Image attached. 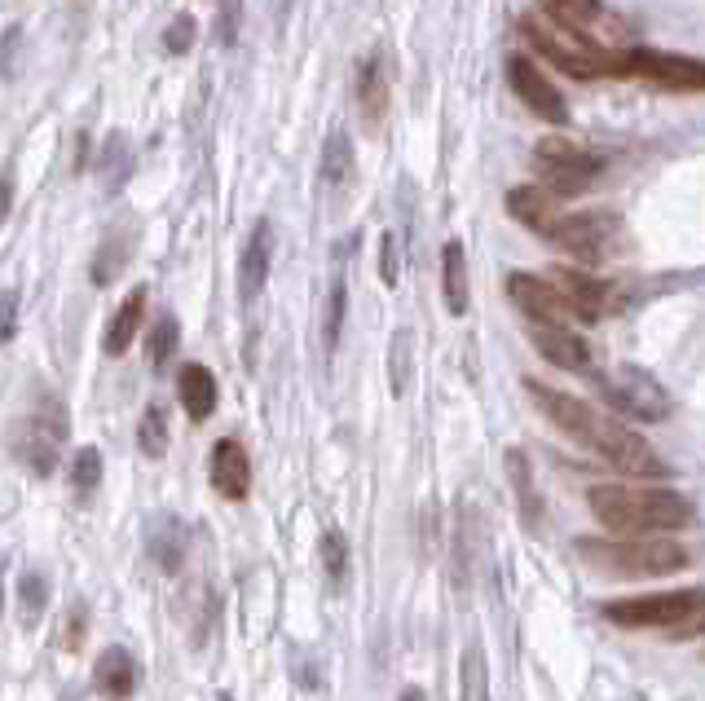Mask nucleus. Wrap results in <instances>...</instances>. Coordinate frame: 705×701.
I'll return each instance as SVG.
<instances>
[{
	"instance_id": "nucleus-1",
	"label": "nucleus",
	"mask_w": 705,
	"mask_h": 701,
	"mask_svg": "<svg viewBox=\"0 0 705 701\" xmlns=\"http://www.w3.org/2000/svg\"><path fill=\"white\" fill-rule=\"evenodd\" d=\"M525 393L534 398L538 415H542L551 429H560L569 442H578L582 450H591V455L604 459L608 468H617V472H626V477H665V459H661L630 424H622V420L586 407V402L573 398V393L547 389V385H538V380H525Z\"/></svg>"
},
{
	"instance_id": "nucleus-2",
	"label": "nucleus",
	"mask_w": 705,
	"mask_h": 701,
	"mask_svg": "<svg viewBox=\"0 0 705 701\" xmlns=\"http://www.w3.org/2000/svg\"><path fill=\"white\" fill-rule=\"evenodd\" d=\"M586 508L613 534H674L687 530L696 508L679 490H644V486H591Z\"/></svg>"
},
{
	"instance_id": "nucleus-3",
	"label": "nucleus",
	"mask_w": 705,
	"mask_h": 701,
	"mask_svg": "<svg viewBox=\"0 0 705 701\" xmlns=\"http://www.w3.org/2000/svg\"><path fill=\"white\" fill-rule=\"evenodd\" d=\"M578 556L604 578H665L687 569V547L665 534H617V538H578Z\"/></svg>"
},
{
	"instance_id": "nucleus-4",
	"label": "nucleus",
	"mask_w": 705,
	"mask_h": 701,
	"mask_svg": "<svg viewBox=\"0 0 705 701\" xmlns=\"http://www.w3.org/2000/svg\"><path fill=\"white\" fill-rule=\"evenodd\" d=\"M521 36H525V45H529L538 58H547V63H551L560 76H569V80H604V76H617V54H613V49H604L595 36H578V32L551 23L547 14L521 19Z\"/></svg>"
},
{
	"instance_id": "nucleus-5",
	"label": "nucleus",
	"mask_w": 705,
	"mask_h": 701,
	"mask_svg": "<svg viewBox=\"0 0 705 701\" xmlns=\"http://www.w3.org/2000/svg\"><path fill=\"white\" fill-rule=\"evenodd\" d=\"M604 617L630 631H661L670 639H692L705 631V591H652V596H630V600H608Z\"/></svg>"
},
{
	"instance_id": "nucleus-6",
	"label": "nucleus",
	"mask_w": 705,
	"mask_h": 701,
	"mask_svg": "<svg viewBox=\"0 0 705 701\" xmlns=\"http://www.w3.org/2000/svg\"><path fill=\"white\" fill-rule=\"evenodd\" d=\"M534 173H538V181L547 186V190H556L560 199H573V194H582L600 173H604V159L595 155V151H586L582 142H573V137H542L538 146H534Z\"/></svg>"
},
{
	"instance_id": "nucleus-7",
	"label": "nucleus",
	"mask_w": 705,
	"mask_h": 701,
	"mask_svg": "<svg viewBox=\"0 0 705 701\" xmlns=\"http://www.w3.org/2000/svg\"><path fill=\"white\" fill-rule=\"evenodd\" d=\"M542 243L560 247L564 256H573L582 265H604L622 247V221L613 212H591V208L586 212H569L564 208Z\"/></svg>"
},
{
	"instance_id": "nucleus-8",
	"label": "nucleus",
	"mask_w": 705,
	"mask_h": 701,
	"mask_svg": "<svg viewBox=\"0 0 705 701\" xmlns=\"http://www.w3.org/2000/svg\"><path fill=\"white\" fill-rule=\"evenodd\" d=\"M617 76L644 80L665 93H705V58L687 54H661V49H622Z\"/></svg>"
},
{
	"instance_id": "nucleus-9",
	"label": "nucleus",
	"mask_w": 705,
	"mask_h": 701,
	"mask_svg": "<svg viewBox=\"0 0 705 701\" xmlns=\"http://www.w3.org/2000/svg\"><path fill=\"white\" fill-rule=\"evenodd\" d=\"M586 380L600 385V393H604V402L613 411H622V415H630L639 424H661L670 415V393L639 367H617V371H604V376L591 371Z\"/></svg>"
},
{
	"instance_id": "nucleus-10",
	"label": "nucleus",
	"mask_w": 705,
	"mask_h": 701,
	"mask_svg": "<svg viewBox=\"0 0 705 701\" xmlns=\"http://www.w3.org/2000/svg\"><path fill=\"white\" fill-rule=\"evenodd\" d=\"M63 442H67V407L58 398H41V407L32 411L27 420V433H23V464L36 472V477H49L58 468V455H63Z\"/></svg>"
},
{
	"instance_id": "nucleus-11",
	"label": "nucleus",
	"mask_w": 705,
	"mask_h": 701,
	"mask_svg": "<svg viewBox=\"0 0 705 701\" xmlns=\"http://www.w3.org/2000/svg\"><path fill=\"white\" fill-rule=\"evenodd\" d=\"M507 80H512V93L525 102V111H534L542 124H569V102H564V93L538 71V63L534 58H525V54H512L507 58Z\"/></svg>"
},
{
	"instance_id": "nucleus-12",
	"label": "nucleus",
	"mask_w": 705,
	"mask_h": 701,
	"mask_svg": "<svg viewBox=\"0 0 705 701\" xmlns=\"http://www.w3.org/2000/svg\"><path fill=\"white\" fill-rule=\"evenodd\" d=\"M507 296L529 322H569L573 318V309H569L564 291L551 282V274H542V278L538 274H512Z\"/></svg>"
},
{
	"instance_id": "nucleus-13",
	"label": "nucleus",
	"mask_w": 705,
	"mask_h": 701,
	"mask_svg": "<svg viewBox=\"0 0 705 701\" xmlns=\"http://www.w3.org/2000/svg\"><path fill=\"white\" fill-rule=\"evenodd\" d=\"M529 340H534V348H538V354H542L551 367L573 371V376L591 371V348H586V340H582L578 331H569L564 322H529Z\"/></svg>"
},
{
	"instance_id": "nucleus-14",
	"label": "nucleus",
	"mask_w": 705,
	"mask_h": 701,
	"mask_svg": "<svg viewBox=\"0 0 705 701\" xmlns=\"http://www.w3.org/2000/svg\"><path fill=\"white\" fill-rule=\"evenodd\" d=\"M269 269H273V225L260 216L243 243V256H238V296L243 304H251L265 282H269Z\"/></svg>"
},
{
	"instance_id": "nucleus-15",
	"label": "nucleus",
	"mask_w": 705,
	"mask_h": 701,
	"mask_svg": "<svg viewBox=\"0 0 705 701\" xmlns=\"http://www.w3.org/2000/svg\"><path fill=\"white\" fill-rule=\"evenodd\" d=\"M507 212H512V221H521L525 230H534L538 238H547L551 225H556L560 212H564V199H560L556 190H547L542 181H538V186H516V190H507Z\"/></svg>"
},
{
	"instance_id": "nucleus-16",
	"label": "nucleus",
	"mask_w": 705,
	"mask_h": 701,
	"mask_svg": "<svg viewBox=\"0 0 705 701\" xmlns=\"http://www.w3.org/2000/svg\"><path fill=\"white\" fill-rule=\"evenodd\" d=\"M551 282L564 291V300H569V309H573V318L578 322H600L604 318V304H608V282L604 278H595V274H586V269H551Z\"/></svg>"
},
{
	"instance_id": "nucleus-17",
	"label": "nucleus",
	"mask_w": 705,
	"mask_h": 701,
	"mask_svg": "<svg viewBox=\"0 0 705 701\" xmlns=\"http://www.w3.org/2000/svg\"><path fill=\"white\" fill-rule=\"evenodd\" d=\"M208 472H212V490H216L221 499H230V503L247 499V490H251V459H247V450H243L234 437H221V442L212 446Z\"/></svg>"
},
{
	"instance_id": "nucleus-18",
	"label": "nucleus",
	"mask_w": 705,
	"mask_h": 701,
	"mask_svg": "<svg viewBox=\"0 0 705 701\" xmlns=\"http://www.w3.org/2000/svg\"><path fill=\"white\" fill-rule=\"evenodd\" d=\"M93 688L107 697V701H128L137 692V661L124 644H111L102 648L98 666H93Z\"/></svg>"
},
{
	"instance_id": "nucleus-19",
	"label": "nucleus",
	"mask_w": 705,
	"mask_h": 701,
	"mask_svg": "<svg viewBox=\"0 0 705 701\" xmlns=\"http://www.w3.org/2000/svg\"><path fill=\"white\" fill-rule=\"evenodd\" d=\"M177 398H181V411L194 420V424H203V420H212V411H216V376L208 371V367H199V363H186L181 371H177Z\"/></svg>"
},
{
	"instance_id": "nucleus-20",
	"label": "nucleus",
	"mask_w": 705,
	"mask_h": 701,
	"mask_svg": "<svg viewBox=\"0 0 705 701\" xmlns=\"http://www.w3.org/2000/svg\"><path fill=\"white\" fill-rule=\"evenodd\" d=\"M142 318H146V287H133V291L124 296V304L115 309V318H111L107 335H102L107 358H124V354H128V348H133V340H137V326H142Z\"/></svg>"
},
{
	"instance_id": "nucleus-21",
	"label": "nucleus",
	"mask_w": 705,
	"mask_h": 701,
	"mask_svg": "<svg viewBox=\"0 0 705 701\" xmlns=\"http://www.w3.org/2000/svg\"><path fill=\"white\" fill-rule=\"evenodd\" d=\"M358 107H362V120L367 129L376 133L384 124V111H389V80H384V54H371L358 71Z\"/></svg>"
},
{
	"instance_id": "nucleus-22",
	"label": "nucleus",
	"mask_w": 705,
	"mask_h": 701,
	"mask_svg": "<svg viewBox=\"0 0 705 701\" xmlns=\"http://www.w3.org/2000/svg\"><path fill=\"white\" fill-rule=\"evenodd\" d=\"M441 291H446V309L455 318H463L472 304V287H468V252L459 238H450L441 247Z\"/></svg>"
},
{
	"instance_id": "nucleus-23",
	"label": "nucleus",
	"mask_w": 705,
	"mask_h": 701,
	"mask_svg": "<svg viewBox=\"0 0 705 701\" xmlns=\"http://www.w3.org/2000/svg\"><path fill=\"white\" fill-rule=\"evenodd\" d=\"M507 477H512V490H516V508H521V521L538 534L542 530V494L534 486V468H529V455L521 450H507Z\"/></svg>"
},
{
	"instance_id": "nucleus-24",
	"label": "nucleus",
	"mask_w": 705,
	"mask_h": 701,
	"mask_svg": "<svg viewBox=\"0 0 705 701\" xmlns=\"http://www.w3.org/2000/svg\"><path fill=\"white\" fill-rule=\"evenodd\" d=\"M538 14H547L551 23L578 32V36H595V27H600L595 0H538Z\"/></svg>"
},
{
	"instance_id": "nucleus-25",
	"label": "nucleus",
	"mask_w": 705,
	"mask_h": 701,
	"mask_svg": "<svg viewBox=\"0 0 705 701\" xmlns=\"http://www.w3.org/2000/svg\"><path fill=\"white\" fill-rule=\"evenodd\" d=\"M128 252H133V234H128L124 225H115V230L102 238V247H98V260H93V282H98V287L115 282V278H120V269L128 265Z\"/></svg>"
},
{
	"instance_id": "nucleus-26",
	"label": "nucleus",
	"mask_w": 705,
	"mask_h": 701,
	"mask_svg": "<svg viewBox=\"0 0 705 701\" xmlns=\"http://www.w3.org/2000/svg\"><path fill=\"white\" fill-rule=\"evenodd\" d=\"M45 604H49V578L45 574H23L19 578V622L32 631L41 617H45Z\"/></svg>"
},
{
	"instance_id": "nucleus-27",
	"label": "nucleus",
	"mask_w": 705,
	"mask_h": 701,
	"mask_svg": "<svg viewBox=\"0 0 705 701\" xmlns=\"http://www.w3.org/2000/svg\"><path fill=\"white\" fill-rule=\"evenodd\" d=\"M348 173H352V142H348L344 129H335L326 137V151H322V177L331 186H339V181H348Z\"/></svg>"
},
{
	"instance_id": "nucleus-28",
	"label": "nucleus",
	"mask_w": 705,
	"mask_h": 701,
	"mask_svg": "<svg viewBox=\"0 0 705 701\" xmlns=\"http://www.w3.org/2000/svg\"><path fill=\"white\" fill-rule=\"evenodd\" d=\"M137 446L146 459H164L168 455V415L164 407H146L142 424H137Z\"/></svg>"
},
{
	"instance_id": "nucleus-29",
	"label": "nucleus",
	"mask_w": 705,
	"mask_h": 701,
	"mask_svg": "<svg viewBox=\"0 0 705 701\" xmlns=\"http://www.w3.org/2000/svg\"><path fill=\"white\" fill-rule=\"evenodd\" d=\"M459 697L463 701H490V670L477 644L463 648V679H459Z\"/></svg>"
},
{
	"instance_id": "nucleus-30",
	"label": "nucleus",
	"mask_w": 705,
	"mask_h": 701,
	"mask_svg": "<svg viewBox=\"0 0 705 701\" xmlns=\"http://www.w3.org/2000/svg\"><path fill=\"white\" fill-rule=\"evenodd\" d=\"M98 486H102V450L98 446H80L76 459H71V490L80 499H89Z\"/></svg>"
},
{
	"instance_id": "nucleus-31",
	"label": "nucleus",
	"mask_w": 705,
	"mask_h": 701,
	"mask_svg": "<svg viewBox=\"0 0 705 701\" xmlns=\"http://www.w3.org/2000/svg\"><path fill=\"white\" fill-rule=\"evenodd\" d=\"M177 335H181L177 318H172V313H164V318L155 322V331H150V344H146V354H150V367H164V363L172 358V348H177Z\"/></svg>"
},
{
	"instance_id": "nucleus-32",
	"label": "nucleus",
	"mask_w": 705,
	"mask_h": 701,
	"mask_svg": "<svg viewBox=\"0 0 705 701\" xmlns=\"http://www.w3.org/2000/svg\"><path fill=\"white\" fill-rule=\"evenodd\" d=\"M317 547H322L326 578H331V582H344V574H348V543H344V534H339V530H326Z\"/></svg>"
},
{
	"instance_id": "nucleus-33",
	"label": "nucleus",
	"mask_w": 705,
	"mask_h": 701,
	"mask_svg": "<svg viewBox=\"0 0 705 701\" xmlns=\"http://www.w3.org/2000/svg\"><path fill=\"white\" fill-rule=\"evenodd\" d=\"M85 631H89V613H85V604H76L71 617H63V626H58V648L76 653L85 644Z\"/></svg>"
},
{
	"instance_id": "nucleus-34",
	"label": "nucleus",
	"mask_w": 705,
	"mask_h": 701,
	"mask_svg": "<svg viewBox=\"0 0 705 701\" xmlns=\"http://www.w3.org/2000/svg\"><path fill=\"white\" fill-rule=\"evenodd\" d=\"M339 322H344V278L331 282V300H326V348L339 344Z\"/></svg>"
},
{
	"instance_id": "nucleus-35",
	"label": "nucleus",
	"mask_w": 705,
	"mask_h": 701,
	"mask_svg": "<svg viewBox=\"0 0 705 701\" xmlns=\"http://www.w3.org/2000/svg\"><path fill=\"white\" fill-rule=\"evenodd\" d=\"M164 45H168V54H190V45H194V19L181 14V19L164 32Z\"/></svg>"
},
{
	"instance_id": "nucleus-36",
	"label": "nucleus",
	"mask_w": 705,
	"mask_h": 701,
	"mask_svg": "<svg viewBox=\"0 0 705 701\" xmlns=\"http://www.w3.org/2000/svg\"><path fill=\"white\" fill-rule=\"evenodd\" d=\"M398 265H402V256H398V238H393V234H384V243H380V278H384V287H393V282H398Z\"/></svg>"
},
{
	"instance_id": "nucleus-37",
	"label": "nucleus",
	"mask_w": 705,
	"mask_h": 701,
	"mask_svg": "<svg viewBox=\"0 0 705 701\" xmlns=\"http://www.w3.org/2000/svg\"><path fill=\"white\" fill-rule=\"evenodd\" d=\"M14 318H19V291H5V340H14Z\"/></svg>"
},
{
	"instance_id": "nucleus-38",
	"label": "nucleus",
	"mask_w": 705,
	"mask_h": 701,
	"mask_svg": "<svg viewBox=\"0 0 705 701\" xmlns=\"http://www.w3.org/2000/svg\"><path fill=\"white\" fill-rule=\"evenodd\" d=\"M398 701H428V697H424V688H415V683H411V688H402V697H398Z\"/></svg>"
},
{
	"instance_id": "nucleus-39",
	"label": "nucleus",
	"mask_w": 705,
	"mask_h": 701,
	"mask_svg": "<svg viewBox=\"0 0 705 701\" xmlns=\"http://www.w3.org/2000/svg\"><path fill=\"white\" fill-rule=\"evenodd\" d=\"M216 701H234V697H225V692H221V697H216Z\"/></svg>"
}]
</instances>
